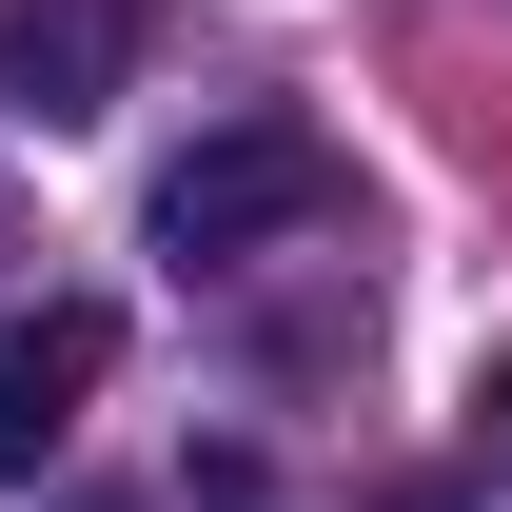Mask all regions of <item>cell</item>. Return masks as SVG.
<instances>
[{
	"label": "cell",
	"instance_id": "6da1fadb",
	"mask_svg": "<svg viewBox=\"0 0 512 512\" xmlns=\"http://www.w3.org/2000/svg\"><path fill=\"white\" fill-rule=\"evenodd\" d=\"M316 217H335V138L296 119V99L217 119L178 178H158V256H178V276H217V256H276V237H316Z\"/></svg>",
	"mask_w": 512,
	"mask_h": 512
},
{
	"label": "cell",
	"instance_id": "7a4b0ae2",
	"mask_svg": "<svg viewBox=\"0 0 512 512\" xmlns=\"http://www.w3.org/2000/svg\"><path fill=\"white\" fill-rule=\"evenodd\" d=\"M138 79V0H0V119H99Z\"/></svg>",
	"mask_w": 512,
	"mask_h": 512
},
{
	"label": "cell",
	"instance_id": "3957f363",
	"mask_svg": "<svg viewBox=\"0 0 512 512\" xmlns=\"http://www.w3.org/2000/svg\"><path fill=\"white\" fill-rule=\"evenodd\" d=\"M119 375V316L99 296H40V316H0V473H40L79 434V394Z\"/></svg>",
	"mask_w": 512,
	"mask_h": 512
},
{
	"label": "cell",
	"instance_id": "277c9868",
	"mask_svg": "<svg viewBox=\"0 0 512 512\" xmlns=\"http://www.w3.org/2000/svg\"><path fill=\"white\" fill-rule=\"evenodd\" d=\"M473 453H512V355H493V375H473Z\"/></svg>",
	"mask_w": 512,
	"mask_h": 512
}]
</instances>
